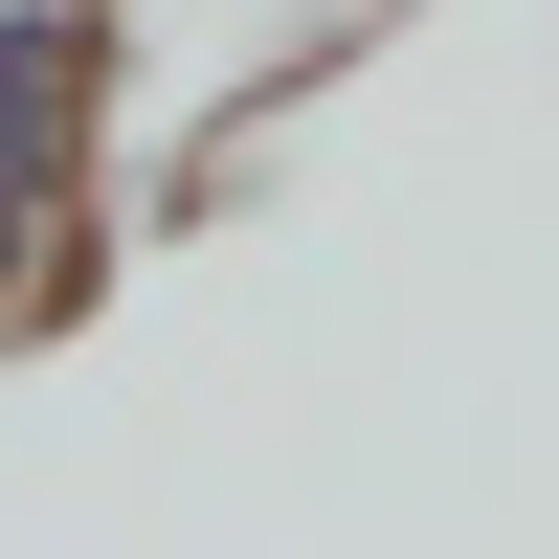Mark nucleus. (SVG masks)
<instances>
[{
  "label": "nucleus",
  "instance_id": "1",
  "mask_svg": "<svg viewBox=\"0 0 559 559\" xmlns=\"http://www.w3.org/2000/svg\"><path fill=\"white\" fill-rule=\"evenodd\" d=\"M68 157H90V45H68V0H0V292L68 224Z\"/></svg>",
  "mask_w": 559,
  "mask_h": 559
}]
</instances>
